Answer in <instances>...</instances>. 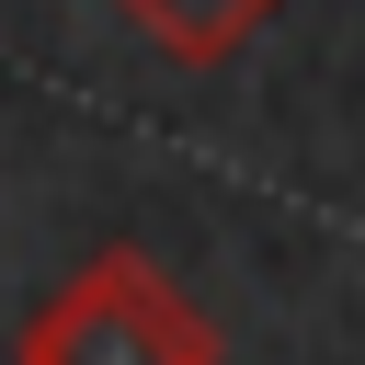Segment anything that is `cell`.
<instances>
[{"label":"cell","instance_id":"cell-1","mask_svg":"<svg viewBox=\"0 0 365 365\" xmlns=\"http://www.w3.org/2000/svg\"><path fill=\"white\" fill-rule=\"evenodd\" d=\"M11 365H217V319L148 251H91L68 285L34 297Z\"/></svg>","mask_w":365,"mask_h":365},{"label":"cell","instance_id":"cell-2","mask_svg":"<svg viewBox=\"0 0 365 365\" xmlns=\"http://www.w3.org/2000/svg\"><path fill=\"white\" fill-rule=\"evenodd\" d=\"M114 11H125L148 46H171L182 68H217V57H240L285 0H114Z\"/></svg>","mask_w":365,"mask_h":365}]
</instances>
